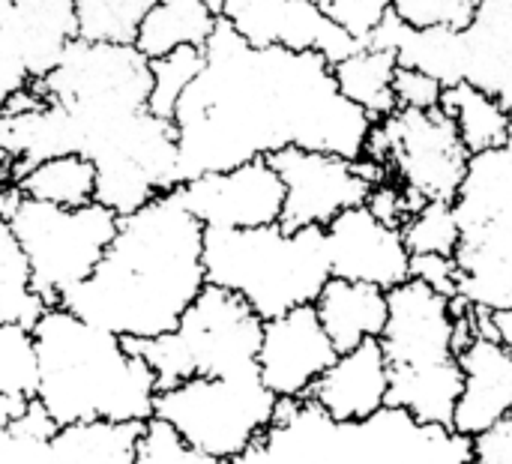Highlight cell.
Wrapping results in <instances>:
<instances>
[{
  "label": "cell",
  "instance_id": "4dcf8cb0",
  "mask_svg": "<svg viewBox=\"0 0 512 464\" xmlns=\"http://www.w3.org/2000/svg\"><path fill=\"white\" fill-rule=\"evenodd\" d=\"M45 309L48 306L39 300V294L30 285V267L24 249L9 219L0 216V321H15L33 330V324Z\"/></svg>",
  "mask_w": 512,
  "mask_h": 464
},
{
  "label": "cell",
  "instance_id": "ab89813d",
  "mask_svg": "<svg viewBox=\"0 0 512 464\" xmlns=\"http://www.w3.org/2000/svg\"><path fill=\"white\" fill-rule=\"evenodd\" d=\"M393 93H396V108H441V96H444V84L435 81L432 75L420 72V69H408L399 66L396 78H393Z\"/></svg>",
  "mask_w": 512,
  "mask_h": 464
},
{
  "label": "cell",
  "instance_id": "b9f144b4",
  "mask_svg": "<svg viewBox=\"0 0 512 464\" xmlns=\"http://www.w3.org/2000/svg\"><path fill=\"white\" fill-rule=\"evenodd\" d=\"M468 464H512V414L486 435L474 438Z\"/></svg>",
  "mask_w": 512,
  "mask_h": 464
},
{
  "label": "cell",
  "instance_id": "7402d4cb",
  "mask_svg": "<svg viewBox=\"0 0 512 464\" xmlns=\"http://www.w3.org/2000/svg\"><path fill=\"white\" fill-rule=\"evenodd\" d=\"M462 39L465 81L495 96L512 117V0H480Z\"/></svg>",
  "mask_w": 512,
  "mask_h": 464
},
{
  "label": "cell",
  "instance_id": "83f0119b",
  "mask_svg": "<svg viewBox=\"0 0 512 464\" xmlns=\"http://www.w3.org/2000/svg\"><path fill=\"white\" fill-rule=\"evenodd\" d=\"M396 69H399L396 54L390 48H378L369 42L333 63L339 90L354 105H360L372 120H381L390 111H396V93H393Z\"/></svg>",
  "mask_w": 512,
  "mask_h": 464
},
{
  "label": "cell",
  "instance_id": "f35d334b",
  "mask_svg": "<svg viewBox=\"0 0 512 464\" xmlns=\"http://www.w3.org/2000/svg\"><path fill=\"white\" fill-rule=\"evenodd\" d=\"M312 3L360 42H366L372 30L384 21V15L393 9V0H312Z\"/></svg>",
  "mask_w": 512,
  "mask_h": 464
},
{
  "label": "cell",
  "instance_id": "9c48e42d",
  "mask_svg": "<svg viewBox=\"0 0 512 464\" xmlns=\"http://www.w3.org/2000/svg\"><path fill=\"white\" fill-rule=\"evenodd\" d=\"M9 225L24 249L33 291L45 306H60L96 270L117 231V213L99 201L57 207L21 195L9 213Z\"/></svg>",
  "mask_w": 512,
  "mask_h": 464
},
{
  "label": "cell",
  "instance_id": "7dc6e473",
  "mask_svg": "<svg viewBox=\"0 0 512 464\" xmlns=\"http://www.w3.org/2000/svg\"><path fill=\"white\" fill-rule=\"evenodd\" d=\"M207 3H210V6H216V9H219V3H222V0H207Z\"/></svg>",
  "mask_w": 512,
  "mask_h": 464
},
{
  "label": "cell",
  "instance_id": "60d3db41",
  "mask_svg": "<svg viewBox=\"0 0 512 464\" xmlns=\"http://www.w3.org/2000/svg\"><path fill=\"white\" fill-rule=\"evenodd\" d=\"M411 279L426 282L444 297H456V261L453 255H411Z\"/></svg>",
  "mask_w": 512,
  "mask_h": 464
},
{
  "label": "cell",
  "instance_id": "6da1fadb",
  "mask_svg": "<svg viewBox=\"0 0 512 464\" xmlns=\"http://www.w3.org/2000/svg\"><path fill=\"white\" fill-rule=\"evenodd\" d=\"M180 183L303 147L363 159L372 117L336 84L318 51L255 48L219 18L204 66L174 108Z\"/></svg>",
  "mask_w": 512,
  "mask_h": 464
},
{
  "label": "cell",
  "instance_id": "5bb4252c",
  "mask_svg": "<svg viewBox=\"0 0 512 464\" xmlns=\"http://www.w3.org/2000/svg\"><path fill=\"white\" fill-rule=\"evenodd\" d=\"M219 18L255 48L279 45L291 51H318L330 63L366 45L330 21L312 0H222Z\"/></svg>",
  "mask_w": 512,
  "mask_h": 464
},
{
  "label": "cell",
  "instance_id": "d6a6232c",
  "mask_svg": "<svg viewBox=\"0 0 512 464\" xmlns=\"http://www.w3.org/2000/svg\"><path fill=\"white\" fill-rule=\"evenodd\" d=\"M156 0H75L81 39L132 42L141 18Z\"/></svg>",
  "mask_w": 512,
  "mask_h": 464
},
{
  "label": "cell",
  "instance_id": "3957f363",
  "mask_svg": "<svg viewBox=\"0 0 512 464\" xmlns=\"http://www.w3.org/2000/svg\"><path fill=\"white\" fill-rule=\"evenodd\" d=\"M36 402L54 426L72 423H147L153 417L156 375L126 339L48 306L33 324Z\"/></svg>",
  "mask_w": 512,
  "mask_h": 464
},
{
  "label": "cell",
  "instance_id": "ac0fdd59",
  "mask_svg": "<svg viewBox=\"0 0 512 464\" xmlns=\"http://www.w3.org/2000/svg\"><path fill=\"white\" fill-rule=\"evenodd\" d=\"M462 393L453 411V432L480 438L512 414V354L492 336L477 330L459 348Z\"/></svg>",
  "mask_w": 512,
  "mask_h": 464
},
{
  "label": "cell",
  "instance_id": "4316f807",
  "mask_svg": "<svg viewBox=\"0 0 512 464\" xmlns=\"http://www.w3.org/2000/svg\"><path fill=\"white\" fill-rule=\"evenodd\" d=\"M144 423H72L51 438L54 464H132Z\"/></svg>",
  "mask_w": 512,
  "mask_h": 464
},
{
  "label": "cell",
  "instance_id": "ffe728a7",
  "mask_svg": "<svg viewBox=\"0 0 512 464\" xmlns=\"http://www.w3.org/2000/svg\"><path fill=\"white\" fill-rule=\"evenodd\" d=\"M0 30L33 81H42L81 36L75 0H0Z\"/></svg>",
  "mask_w": 512,
  "mask_h": 464
},
{
  "label": "cell",
  "instance_id": "d6986e66",
  "mask_svg": "<svg viewBox=\"0 0 512 464\" xmlns=\"http://www.w3.org/2000/svg\"><path fill=\"white\" fill-rule=\"evenodd\" d=\"M390 366L378 339H366L357 348L339 354L333 366L312 384L309 402H315L336 423H363L387 408Z\"/></svg>",
  "mask_w": 512,
  "mask_h": 464
},
{
  "label": "cell",
  "instance_id": "e575fe53",
  "mask_svg": "<svg viewBox=\"0 0 512 464\" xmlns=\"http://www.w3.org/2000/svg\"><path fill=\"white\" fill-rule=\"evenodd\" d=\"M402 237L411 255H456L462 243V225L456 207L447 201H426L402 225Z\"/></svg>",
  "mask_w": 512,
  "mask_h": 464
},
{
  "label": "cell",
  "instance_id": "7a4b0ae2",
  "mask_svg": "<svg viewBox=\"0 0 512 464\" xmlns=\"http://www.w3.org/2000/svg\"><path fill=\"white\" fill-rule=\"evenodd\" d=\"M204 285V225L171 189L117 216L96 270L60 306L120 339H156L177 327Z\"/></svg>",
  "mask_w": 512,
  "mask_h": 464
},
{
  "label": "cell",
  "instance_id": "4fadbf2b",
  "mask_svg": "<svg viewBox=\"0 0 512 464\" xmlns=\"http://www.w3.org/2000/svg\"><path fill=\"white\" fill-rule=\"evenodd\" d=\"M177 198L204 228H261L282 219L285 183L270 159L180 183Z\"/></svg>",
  "mask_w": 512,
  "mask_h": 464
},
{
  "label": "cell",
  "instance_id": "52a82bcc",
  "mask_svg": "<svg viewBox=\"0 0 512 464\" xmlns=\"http://www.w3.org/2000/svg\"><path fill=\"white\" fill-rule=\"evenodd\" d=\"M261 333L264 321L243 297L204 285L174 330L156 339H126V345L147 360L156 390H171L189 378L258 375Z\"/></svg>",
  "mask_w": 512,
  "mask_h": 464
},
{
  "label": "cell",
  "instance_id": "8fae6325",
  "mask_svg": "<svg viewBox=\"0 0 512 464\" xmlns=\"http://www.w3.org/2000/svg\"><path fill=\"white\" fill-rule=\"evenodd\" d=\"M33 84L63 102L78 126H96L150 108V60L135 42L78 36L63 60Z\"/></svg>",
  "mask_w": 512,
  "mask_h": 464
},
{
  "label": "cell",
  "instance_id": "9a60e30c",
  "mask_svg": "<svg viewBox=\"0 0 512 464\" xmlns=\"http://www.w3.org/2000/svg\"><path fill=\"white\" fill-rule=\"evenodd\" d=\"M336 357L339 351L324 333L312 303L264 321L258 375L276 399H306Z\"/></svg>",
  "mask_w": 512,
  "mask_h": 464
},
{
  "label": "cell",
  "instance_id": "8992f818",
  "mask_svg": "<svg viewBox=\"0 0 512 464\" xmlns=\"http://www.w3.org/2000/svg\"><path fill=\"white\" fill-rule=\"evenodd\" d=\"M204 276L243 297L261 321L309 306L330 279L324 228H204Z\"/></svg>",
  "mask_w": 512,
  "mask_h": 464
},
{
  "label": "cell",
  "instance_id": "7c38bea8",
  "mask_svg": "<svg viewBox=\"0 0 512 464\" xmlns=\"http://www.w3.org/2000/svg\"><path fill=\"white\" fill-rule=\"evenodd\" d=\"M285 183V204L279 225L297 228H327L342 210L366 204L369 192L390 180L387 171L372 159H345L336 153L282 147L267 156Z\"/></svg>",
  "mask_w": 512,
  "mask_h": 464
},
{
  "label": "cell",
  "instance_id": "ee69618b",
  "mask_svg": "<svg viewBox=\"0 0 512 464\" xmlns=\"http://www.w3.org/2000/svg\"><path fill=\"white\" fill-rule=\"evenodd\" d=\"M489 333L512 354V309H507V312H492L489 315Z\"/></svg>",
  "mask_w": 512,
  "mask_h": 464
},
{
  "label": "cell",
  "instance_id": "277c9868",
  "mask_svg": "<svg viewBox=\"0 0 512 464\" xmlns=\"http://www.w3.org/2000/svg\"><path fill=\"white\" fill-rule=\"evenodd\" d=\"M471 438L381 408L363 423H336L309 399H279L267 432L231 464H468Z\"/></svg>",
  "mask_w": 512,
  "mask_h": 464
},
{
  "label": "cell",
  "instance_id": "30bf717a",
  "mask_svg": "<svg viewBox=\"0 0 512 464\" xmlns=\"http://www.w3.org/2000/svg\"><path fill=\"white\" fill-rule=\"evenodd\" d=\"M366 159L417 201L453 204L465 180L471 150L444 108H396L372 123Z\"/></svg>",
  "mask_w": 512,
  "mask_h": 464
},
{
  "label": "cell",
  "instance_id": "d4e9b609",
  "mask_svg": "<svg viewBox=\"0 0 512 464\" xmlns=\"http://www.w3.org/2000/svg\"><path fill=\"white\" fill-rule=\"evenodd\" d=\"M453 207L462 228H512V129L504 144L471 156Z\"/></svg>",
  "mask_w": 512,
  "mask_h": 464
},
{
  "label": "cell",
  "instance_id": "74e56055",
  "mask_svg": "<svg viewBox=\"0 0 512 464\" xmlns=\"http://www.w3.org/2000/svg\"><path fill=\"white\" fill-rule=\"evenodd\" d=\"M480 9V0H393V12L411 27L465 30Z\"/></svg>",
  "mask_w": 512,
  "mask_h": 464
},
{
  "label": "cell",
  "instance_id": "ba28073f",
  "mask_svg": "<svg viewBox=\"0 0 512 464\" xmlns=\"http://www.w3.org/2000/svg\"><path fill=\"white\" fill-rule=\"evenodd\" d=\"M279 399L261 375L189 378L153 399V417L165 420L189 447L231 464L273 423Z\"/></svg>",
  "mask_w": 512,
  "mask_h": 464
},
{
  "label": "cell",
  "instance_id": "cb8c5ba5",
  "mask_svg": "<svg viewBox=\"0 0 512 464\" xmlns=\"http://www.w3.org/2000/svg\"><path fill=\"white\" fill-rule=\"evenodd\" d=\"M324 333L339 354L357 348L366 339H381L387 327V291L366 282L330 276L312 303Z\"/></svg>",
  "mask_w": 512,
  "mask_h": 464
},
{
  "label": "cell",
  "instance_id": "603a6c76",
  "mask_svg": "<svg viewBox=\"0 0 512 464\" xmlns=\"http://www.w3.org/2000/svg\"><path fill=\"white\" fill-rule=\"evenodd\" d=\"M369 45L390 48L399 66L420 69L444 87L465 81V39L462 30L447 27H411L393 9L366 39Z\"/></svg>",
  "mask_w": 512,
  "mask_h": 464
},
{
  "label": "cell",
  "instance_id": "44dd1931",
  "mask_svg": "<svg viewBox=\"0 0 512 464\" xmlns=\"http://www.w3.org/2000/svg\"><path fill=\"white\" fill-rule=\"evenodd\" d=\"M456 261V300L477 312L512 309V228H462Z\"/></svg>",
  "mask_w": 512,
  "mask_h": 464
},
{
  "label": "cell",
  "instance_id": "7bdbcfd3",
  "mask_svg": "<svg viewBox=\"0 0 512 464\" xmlns=\"http://www.w3.org/2000/svg\"><path fill=\"white\" fill-rule=\"evenodd\" d=\"M30 84H33V78L27 75L18 51L12 48V42L0 30V105H6L18 93H24Z\"/></svg>",
  "mask_w": 512,
  "mask_h": 464
},
{
  "label": "cell",
  "instance_id": "d590c367",
  "mask_svg": "<svg viewBox=\"0 0 512 464\" xmlns=\"http://www.w3.org/2000/svg\"><path fill=\"white\" fill-rule=\"evenodd\" d=\"M0 393L36 396V342L33 330L15 321H0Z\"/></svg>",
  "mask_w": 512,
  "mask_h": 464
},
{
  "label": "cell",
  "instance_id": "5b68a950",
  "mask_svg": "<svg viewBox=\"0 0 512 464\" xmlns=\"http://www.w3.org/2000/svg\"><path fill=\"white\" fill-rule=\"evenodd\" d=\"M387 327L381 348L390 366L387 408L408 411L417 423L453 426L462 393L453 300L420 279L387 291Z\"/></svg>",
  "mask_w": 512,
  "mask_h": 464
},
{
  "label": "cell",
  "instance_id": "f6af8a7d",
  "mask_svg": "<svg viewBox=\"0 0 512 464\" xmlns=\"http://www.w3.org/2000/svg\"><path fill=\"white\" fill-rule=\"evenodd\" d=\"M27 402H30V399H18V396H6V393H0V426H3L6 420L18 417V414L27 408Z\"/></svg>",
  "mask_w": 512,
  "mask_h": 464
},
{
  "label": "cell",
  "instance_id": "e0dca14e",
  "mask_svg": "<svg viewBox=\"0 0 512 464\" xmlns=\"http://www.w3.org/2000/svg\"><path fill=\"white\" fill-rule=\"evenodd\" d=\"M81 156V129L72 111L30 84L0 105V156L12 177L54 156Z\"/></svg>",
  "mask_w": 512,
  "mask_h": 464
},
{
  "label": "cell",
  "instance_id": "1f68e13d",
  "mask_svg": "<svg viewBox=\"0 0 512 464\" xmlns=\"http://www.w3.org/2000/svg\"><path fill=\"white\" fill-rule=\"evenodd\" d=\"M57 426L48 411L30 399L27 408L0 426V464H54L51 438Z\"/></svg>",
  "mask_w": 512,
  "mask_h": 464
},
{
  "label": "cell",
  "instance_id": "2e32d148",
  "mask_svg": "<svg viewBox=\"0 0 512 464\" xmlns=\"http://www.w3.org/2000/svg\"><path fill=\"white\" fill-rule=\"evenodd\" d=\"M330 276L378 285L384 291L411 279V252L402 228L381 222L366 204L342 210L327 228Z\"/></svg>",
  "mask_w": 512,
  "mask_h": 464
},
{
  "label": "cell",
  "instance_id": "484cf974",
  "mask_svg": "<svg viewBox=\"0 0 512 464\" xmlns=\"http://www.w3.org/2000/svg\"><path fill=\"white\" fill-rule=\"evenodd\" d=\"M216 24L219 9L207 0H156L141 18L132 42L147 60H156L183 45L204 48Z\"/></svg>",
  "mask_w": 512,
  "mask_h": 464
},
{
  "label": "cell",
  "instance_id": "f1b7e54d",
  "mask_svg": "<svg viewBox=\"0 0 512 464\" xmlns=\"http://www.w3.org/2000/svg\"><path fill=\"white\" fill-rule=\"evenodd\" d=\"M24 198L57 204V207H84L96 201V168L87 156L69 153L54 156L39 165H30L12 177Z\"/></svg>",
  "mask_w": 512,
  "mask_h": 464
},
{
  "label": "cell",
  "instance_id": "bcb514c9",
  "mask_svg": "<svg viewBox=\"0 0 512 464\" xmlns=\"http://www.w3.org/2000/svg\"><path fill=\"white\" fill-rule=\"evenodd\" d=\"M3 180H12V171H9V165H6V159L0 156V183Z\"/></svg>",
  "mask_w": 512,
  "mask_h": 464
},
{
  "label": "cell",
  "instance_id": "8d00e7d4",
  "mask_svg": "<svg viewBox=\"0 0 512 464\" xmlns=\"http://www.w3.org/2000/svg\"><path fill=\"white\" fill-rule=\"evenodd\" d=\"M132 464H225L195 447H189L165 420L150 417L141 426Z\"/></svg>",
  "mask_w": 512,
  "mask_h": 464
},
{
  "label": "cell",
  "instance_id": "f546056e",
  "mask_svg": "<svg viewBox=\"0 0 512 464\" xmlns=\"http://www.w3.org/2000/svg\"><path fill=\"white\" fill-rule=\"evenodd\" d=\"M441 108L456 123V129H459L465 147L471 150V156L483 153V150H492V147H498V144H504L510 138L512 117L507 114V108L495 96H489L486 90H480V87H474L468 81L444 87Z\"/></svg>",
  "mask_w": 512,
  "mask_h": 464
},
{
  "label": "cell",
  "instance_id": "836d02e7",
  "mask_svg": "<svg viewBox=\"0 0 512 464\" xmlns=\"http://www.w3.org/2000/svg\"><path fill=\"white\" fill-rule=\"evenodd\" d=\"M204 66V48L183 45L150 60V111L171 120L183 90Z\"/></svg>",
  "mask_w": 512,
  "mask_h": 464
}]
</instances>
